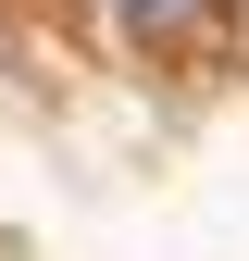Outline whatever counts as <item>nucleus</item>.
Here are the masks:
<instances>
[{"label":"nucleus","mask_w":249,"mask_h":261,"mask_svg":"<svg viewBox=\"0 0 249 261\" xmlns=\"http://www.w3.org/2000/svg\"><path fill=\"white\" fill-rule=\"evenodd\" d=\"M112 13L137 25V38H200V13H212V0H112Z\"/></svg>","instance_id":"nucleus-1"}]
</instances>
